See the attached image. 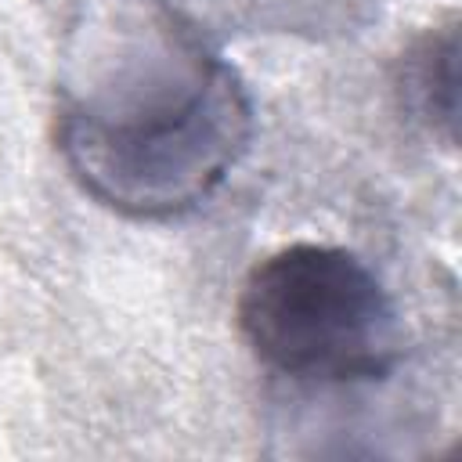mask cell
Listing matches in <instances>:
<instances>
[{"mask_svg":"<svg viewBox=\"0 0 462 462\" xmlns=\"http://www.w3.org/2000/svg\"><path fill=\"white\" fill-rule=\"evenodd\" d=\"M238 69L166 0H105L72 29L54 148L97 206L173 220L217 195L253 144Z\"/></svg>","mask_w":462,"mask_h":462,"instance_id":"1","label":"cell"},{"mask_svg":"<svg viewBox=\"0 0 462 462\" xmlns=\"http://www.w3.org/2000/svg\"><path fill=\"white\" fill-rule=\"evenodd\" d=\"M253 357L300 383L386 379L404 332L379 274L343 245L292 242L256 260L238 292Z\"/></svg>","mask_w":462,"mask_h":462,"instance_id":"2","label":"cell"},{"mask_svg":"<svg viewBox=\"0 0 462 462\" xmlns=\"http://www.w3.org/2000/svg\"><path fill=\"white\" fill-rule=\"evenodd\" d=\"M397 105L430 134L444 126L451 141L455 123V22L426 29L397 61Z\"/></svg>","mask_w":462,"mask_h":462,"instance_id":"3","label":"cell"}]
</instances>
